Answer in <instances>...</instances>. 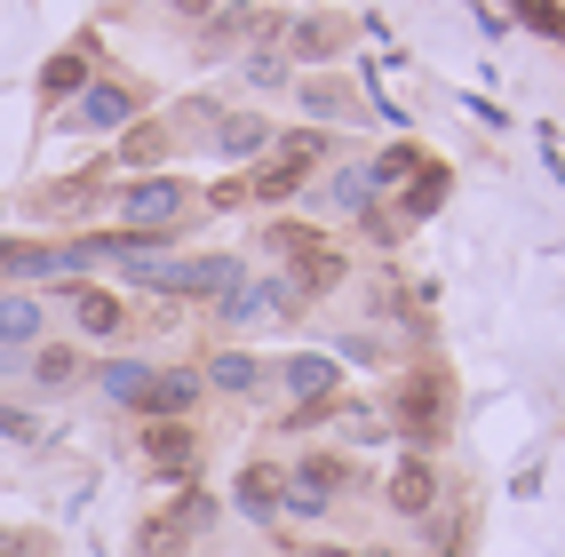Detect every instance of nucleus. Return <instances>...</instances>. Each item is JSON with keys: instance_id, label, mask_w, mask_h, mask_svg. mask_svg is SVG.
<instances>
[{"instance_id": "9", "label": "nucleus", "mask_w": 565, "mask_h": 557, "mask_svg": "<svg viewBox=\"0 0 565 557\" xmlns=\"http://www.w3.org/2000/svg\"><path fill=\"white\" fill-rule=\"evenodd\" d=\"M56 294L72 303V326H81L88 343H120V334H128V303H120V294H104V287H88V279H64Z\"/></svg>"}, {"instance_id": "6", "label": "nucleus", "mask_w": 565, "mask_h": 557, "mask_svg": "<svg viewBox=\"0 0 565 557\" xmlns=\"http://www.w3.org/2000/svg\"><path fill=\"white\" fill-rule=\"evenodd\" d=\"M143 462L160 470V486H192L200 478V430L192 422H143Z\"/></svg>"}, {"instance_id": "3", "label": "nucleus", "mask_w": 565, "mask_h": 557, "mask_svg": "<svg viewBox=\"0 0 565 557\" xmlns=\"http://www.w3.org/2000/svg\"><path fill=\"white\" fill-rule=\"evenodd\" d=\"M295 311H303V287H295V271H279V279H247L239 294H223L215 303V319H223V334H263V326H287Z\"/></svg>"}, {"instance_id": "28", "label": "nucleus", "mask_w": 565, "mask_h": 557, "mask_svg": "<svg viewBox=\"0 0 565 557\" xmlns=\"http://www.w3.org/2000/svg\"><path fill=\"white\" fill-rule=\"evenodd\" d=\"M239 81H247V88H279V81H287V49H255V56H239Z\"/></svg>"}, {"instance_id": "21", "label": "nucleus", "mask_w": 565, "mask_h": 557, "mask_svg": "<svg viewBox=\"0 0 565 557\" xmlns=\"http://www.w3.org/2000/svg\"><path fill=\"white\" fill-rule=\"evenodd\" d=\"M334 49V17H303V24H287V56H303V64H327Z\"/></svg>"}, {"instance_id": "25", "label": "nucleus", "mask_w": 565, "mask_h": 557, "mask_svg": "<svg viewBox=\"0 0 565 557\" xmlns=\"http://www.w3.org/2000/svg\"><path fill=\"white\" fill-rule=\"evenodd\" d=\"M423 168V152H414V143H391V152H374L366 160V175H374V192H406V175Z\"/></svg>"}, {"instance_id": "24", "label": "nucleus", "mask_w": 565, "mask_h": 557, "mask_svg": "<svg viewBox=\"0 0 565 557\" xmlns=\"http://www.w3.org/2000/svg\"><path fill=\"white\" fill-rule=\"evenodd\" d=\"M327 200L351 207V215L374 207V175H366V160H343V168H334V175H327Z\"/></svg>"}, {"instance_id": "33", "label": "nucleus", "mask_w": 565, "mask_h": 557, "mask_svg": "<svg viewBox=\"0 0 565 557\" xmlns=\"http://www.w3.org/2000/svg\"><path fill=\"white\" fill-rule=\"evenodd\" d=\"M351 557H406V549H391V542H366V549H351Z\"/></svg>"}, {"instance_id": "14", "label": "nucleus", "mask_w": 565, "mask_h": 557, "mask_svg": "<svg viewBox=\"0 0 565 557\" xmlns=\"http://www.w3.org/2000/svg\"><path fill=\"white\" fill-rule=\"evenodd\" d=\"M152 375H160V358H96V390L111 398V406H143V390H152Z\"/></svg>"}, {"instance_id": "1", "label": "nucleus", "mask_w": 565, "mask_h": 557, "mask_svg": "<svg viewBox=\"0 0 565 557\" xmlns=\"http://www.w3.org/2000/svg\"><path fill=\"white\" fill-rule=\"evenodd\" d=\"M446 375L438 366H414L406 375V390H398V406H391V438H406V454H438L446 446Z\"/></svg>"}, {"instance_id": "31", "label": "nucleus", "mask_w": 565, "mask_h": 557, "mask_svg": "<svg viewBox=\"0 0 565 557\" xmlns=\"http://www.w3.org/2000/svg\"><path fill=\"white\" fill-rule=\"evenodd\" d=\"M0 438H17V446H41V415H24V406L0 398Z\"/></svg>"}, {"instance_id": "10", "label": "nucleus", "mask_w": 565, "mask_h": 557, "mask_svg": "<svg viewBox=\"0 0 565 557\" xmlns=\"http://www.w3.org/2000/svg\"><path fill=\"white\" fill-rule=\"evenodd\" d=\"M88 375H96V358H88L81 343H41V351L24 358V383L41 390V398H64V390H81Z\"/></svg>"}, {"instance_id": "4", "label": "nucleus", "mask_w": 565, "mask_h": 557, "mask_svg": "<svg viewBox=\"0 0 565 557\" xmlns=\"http://www.w3.org/2000/svg\"><path fill=\"white\" fill-rule=\"evenodd\" d=\"M438 502H446L438 462H430V454H398V462H391V478H383V510H391V517H406V526H423Z\"/></svg>"}, {"instance_id": "17", "label": "nucleus", "mask_w": 565, "mask_h": 557, "mask_svg": "<svg viewBox=\"0 0 565 557\" xmlns=\"http://www.w3.org/2000/svg\"><path fill=\"white\" fill-rule=\"evenodd\" d=\"M446 192H455V175L423 160V168L406 175V192H398V223H423V215H438V207H446Z\"/></svg>"}, {"instance_id": "5", "label": "nucleus", "mask_w": 565, "mask_h": 557, "mask_svg": "<svg viewBox=\"0 0 565 557\" xmlns=\"http://www.w3.org/2000/svg\"><path fill=\"white\" fill-rule=\"evenodd\" d=\"M200 398H207V375H200V366H183V358H168L160 375H152V390H143L136 415H143V422H192Z\"/></svg>"}, {"instance_id": "22", "label": "nucleus", "mask_w": 565, "mask_h": 557, "mask_svg": "<svg viewBox=\"0 0 565 557\" xmlns=\"http://www.w3.org/2000/svg\"><path fill=\"white\" fill-rule=\"evenodd\" d=\"M327 415H334V430H343L351 446H383L391 438V415H374V406H359V398L351 406H327Z\"/></svg>"}, {"instance_id": "26", "label": "nucleus", "mask_w": 565, "mask_h": 557, "mask_svg": "<svg viewBox=\"0 0 565 557\" xmlns=\"http://www.w3.org/2000/svg\"><path fill=\"white\" fill-rule=\"evenodd\" d=\"M271 152H279L295 175H311V168L327 160V128H295V136H279V143H271Z\"/></svg>"}, {"instance_id": "16", "label": "nucleus", "mask_w": 565, "mask_h": 557, "mask_svg": "<svg viewBox=\"0 0 565 557\" xmlns=\"http://www.w3.org/2000/svg\"><path fill=\"white\" fill-rule=\"evenodd\" d=\"M160 517H168V526H175L183 542H192V549H200V542L215 534V517H223V502H215V494L200 486V478H192V486H175V502H168Z\"/></svg>"}, {"instance_id": "32", "label": "nucleus", "mask_w": 565, "mask_h": 557, "mask_svg": "<svg viewBox=\"0 0 565 557\" xmlns=\"http://www.w3.org/2000/svg\"><path fill=\"white\" fill-rule=\"evenodd\" d=\"M303 557H351V542H311Z\"/></svg>"}, {"instance_id": "30", "label": "nucleus", "mask_w": 565, "mask_h": 557, "mask_svg": "<svg viewBox=\"0 0 565 557\" xmlns=\"http://www.w3.org/2000/svg\"><path fill=\"white\" fill-rule=\"evenodd\" d=\"M334 358H343V366H391V343H383V334H343Z\"/></svg>"}, {"instance_id": "13", "label": "nucleus", "mask_w": 565, "mask_h": 557, "mask_svg": "<svg viewBox=\"0 0 565 557\" xmlns=\"http://www.w3.org/2000/svg\"><path fill=\"white\" fill-rule=\"evenodd\" d=\"M279 494H287V470H271V462H247L232 478V510L247 526H279Z\"/></svg>"}, {"instance_id": "23", "label": "nucleus", "mask_w": 565, "mask_h": 557, "mask_svg": "<svg viewBox=\"0 0 565 557\" xmlns=\"http://www.w3.org/2000/svg\"><path fill=\"white\" fill-rule=\"evenodd\" d=\"M279 517H295V526H327V517H334V494L303 486V478H287V494H279Z\"/></svg>"}, {"instance_id": "2", "label": "nucleus", "mask_w": 565, "mask_h": 557, "mask_svg": "<svg viewBox=\"0 0 565 557\" xmlns=\"http://www.w3.org/2000/svg\"><path fill=\"white\" fill-rule=\"evenodd\" d=\"M111 215H120V232H175V239H183L192 183H183V175H136V183L111 192Z\"/></svg>"}, {"instance_id": "15", "label": "nucleus", "mask_w": 565, "mask_h": 557, "mask_svg": "<svg viewBox=\"0 0 565 557\" xmlns=\"http://www.w3.org/2000/svg\"><path fill=\"white\" fill-rule=\"evenodd\" d=\"M41 326H49V303L41 294H0V351H41Z\"/></svg>"}, {"instance_id": "12", "label": "nucleus", "mask_w": 565, "mask_h": 557, "mask_svg": "<svg viewBox=\"0 0 565 557\" xmlns=\"http://www.w3.org/2000/svg\"><path fill=\"white\" fill-rule=\"evenodd\" d=\"M271 143H279V128L263 120V111H215V128H207L215 160H263Z\"/></svg>"}, {"instance_id": "18", "label": "nucleus", "mask_w": 565, "mask_h": 557, "mask_svg": "<svg viewBox=\"0 0 565 557\" xmlns=\"http://www.w3.org/2000/svg\"><path fill=\"white\" fill-rule=\"evenodd\" d=\"M88 49H96V41H81V49H64V56L41 64V96H49V104H64V96L88 88Z\"/></svg>"}, {"instance_id": "19", "label": "nucleus", "mask_w": 565, "mask_h": 557, "mask_svg": "<svg viewBox=\"0 0 565 557\" xmlns=\"http://www.w3.org/2000/svg\"><path fill=\"white\" fill-rule=\"evenodd\" d=\"M0 279H56V247H41V239H0Z\"/></svg>"}, {"instance_id": "11", "label": "nucleus", "mask_w": 565, "mask_h": 557, "mask_svg": "<svg viewBox=\"0 0 565 557\" xmlns=\"http://www.w3.org/2000/svg\"><path fill=\"white\" fill-rule=\"evenodd\" d=\"M200 375H207L215 398H263V383H271V358H255L247 343H223V351L200 366Z\"/></svg>"}, {"instance_id": "8", "label": "nucleus", "mask_w": 565, "mask_h": 557, "mask_svg": "<svg viewBox=\"0 0 565 557\" xmlns=\"http://www.w3.org/2000/svg\"><path fill=\"white\" fill-rule=\"evenodd\" d=\"M271 375L287 383L295 406H334V390H343V358H334V351H295V358L271 366Z\"/></svg>"}, {"instance_id": "7", "label": "nucleus", "mask_w": 565, "mask_h": 557, "mask_svg": "<svg viewBox=\"0 0 565 557\" xmlns=\"http://www.w3.org/2000/svg\"><path fill=\"white\" fill-rule=\"evenodd\" d=\"M143 120V96L128 81H88L81 88V111H72V128H88V136H120Z\"/></svg>"}, {"instance_id": "27", "label": "nucleus", "mask_w": 565, "mask_h": 557, "mask_svg": "<svg viewBox=\"0 0 565 557\" xmlns=\"http://www.w3.org/2000/svg\"><path fill=\"white\" fill-rule=\"evenodd\" d=\"M303 111H311V128H327V120H351V96L343 88H334V81H303Z\"/></svg>"}, {"instance_id": "29", "label": "nucleus", "mask_w": 565, "mask_h": 557, "mask_svg": "<svg viewBox=\"0 0 565 557\" xmlns=\"http://www.w3.org/2000/svg\"><path fill=\"white\" fill-rule=\"evenodd\" d=\"M168 152V128H136L128 143H120V160H111V168H152Z\"/></svg>"}, {"instance_id": "20", "label": "nucleus", "mask_w": 565, "mask_h": 557, "mask_svg": "<svg viewBox=\"0 0 565 557\" xmlns=\"http://www.w3.org/2000/svg\"><path fill=\"white\" fill-rule=\"evenodd\" d=\"M414 534H423V549H430V557H462V542H470V517H462V510H430Z\"/></svg>"}]
</instances>
